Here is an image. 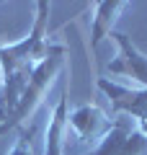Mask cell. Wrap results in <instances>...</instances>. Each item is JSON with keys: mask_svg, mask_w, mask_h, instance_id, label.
I'll use <instances>...</instances> for the list:
<instances>
[{"mask_svg": "<svg viewBox=\"0 0 147 155\" xmlns=\"http://www.w3.org/2000/svg\"><path fill=\"white\" fill-rule=\"evenodd\" d=\"M49 5L47 0L36 3V16H34V26L28 36L21 41H11V44H0V80H11L18 75H28L52 49L49 41Z\"/></svg>", "mask_w": 147, "mask_h": 155, "instance_id": "1", "label": "cell"}, {"mask_svg": "<svg viewBox=\"0 0 147 155\" xmlns=\"http://www.w3.org/2000/svg\"><path fill=\"white\" fill-rule=\"evenodd\" d=\"M62 67H65V47H62V44H52L49 54L31 70V75H28V83H26V88H23L21 101H18L16 111L8 116V122L0 127V134H5L8 129L21 127L26 119H31L34 111H36L39 104L44 101L47 91L52 88V83H54V78L60 75Z\"/></svg>", "mask_w": 147, "mask_h": 155, "instance_id": "2", "label": "cell"}, {"mask_svg": "<svg viewBox=\"0 0 147 155\" xmlns=\"http://www.w3.org/2000/svg\"><path fill=\"white\" fill-rule=\"evenodd\" d=\"M85 155H147V134L129 116H114L106 137Z\"/></svg>", "mask_w": 147, "mask_h": 155, "instance_id": "3", "label": "cell"}, {"mask_svg": "<svg viewBox=\"0 0 147 155\" xmlns=\"http://www.w3.org/2000/svg\"><path fill=\"white\" fill-rule=\"evenodd\" d=\"M96 88L109 98L114 116H129L137 127L147 134V88H126V85L111 83L109 78H98Z\"/></svg>", "mask_w": 147, "mask_h": 155, "instance_id": "4", "label": "cell"}, {"mask_svg": "<svg viewBox=\"0 0 147 155\" xmlns=\"http://www.w3.org/2000/svg\"><path fill=\"white\" fill-rule=\"evenodd\" d=\"M109 39H114L116 47H119V54H116L114 62L106 65V72L109 75H121V78H129L134 80L139 88H147V54H142L132 39L121 31H111Z\"/></svg>", "mask_w": 147, "mask_h": 155, "instance_id": "5", "label": "cell"}, {"mask_svg": "<svg viewBox=\"0 0 147 155\" xmlns=\"http://www.w3.org/2000/svg\"><path fill=\"white\" fill-rule=\"evenodd\" d=\"M67 127L75 132V137L80 142L96 147L106 137V132L111 129V119L96 104H83V106H77V109H72L67 114Z\"/></svg>", "mask_w": 147, "mask_h": 155, "instance_id": "6", "label": "cell"}, {"mask_svg": "<svg viewBox=\"0 0 147 155\" xmlns=\"http://www.w3.org/2000/svg\"><path fill=\"white\" fill-rule=\"evenodd\" d=\"M129 5L126 0H101L93 5V21H90V49L96 52L98 44L114 31V23L119 13Z\"/></svg>", "mask_w": 147, "mask_h": 155, "instance_id": "7", "label": "cell"}, {"mask_svg": "<svg viewBox=\"0 0 147 155\" xmlns=\"http://www.w3.org/2000/svg\"><path fill=\"white\" fill-rule=\"evenodd\" d=\"M65 129H67V93L62 91V98L57 101L52 119L44 134V155H65Z\"/></svg>", "mask_w": 147, "mask_h": 155, "instance_id": "8", "label": "cell"}, {"mask_svg": "<svg viewBox=\"0 0 147 155\" xmlns=\"http://www.w3.org/2000/svg\"><path fill=\"white\" fill-rule=\"evenodd\" d=\"M5 155H34V150H31V142L26 140V134H18V140H16V145L11 147V153H5Z\"/></svg>", "mask_w": 147, "mask_h": 155, "instance_id": "9", "label": "cell"}]
</instances>
